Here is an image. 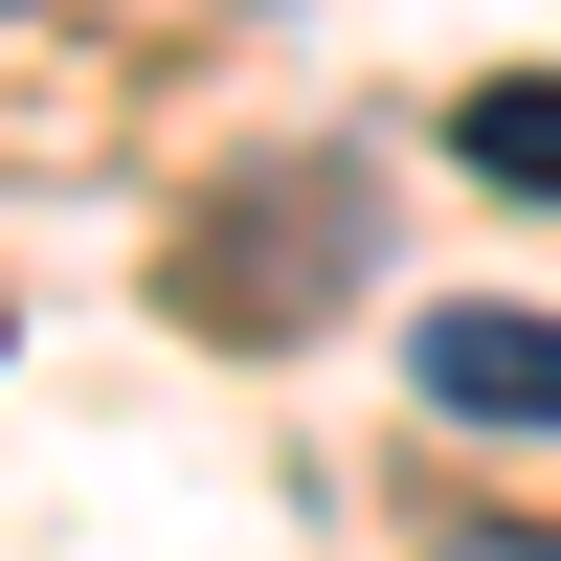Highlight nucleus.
<instances>
[{
	"mask_svg": "<svg viewBox=\"0 0 561 561\" xmlns=\"http://www.w3.org/2000/svg\"><path fill=\"white\" fill-rule=\"evenodd\" d=\"M404 382H427L449 427H517V449H561V314H517V293H449L427 337H404Z\"/></svg>",
	"mask_w": 561,
	"mask_h": 561,
	"instance_id": "nucleus-1",
	"label": "nucleus"
},
{
	"mask_svg": "<svg viewBox=\"0 0 561 561\" xmlns=\"http://www.w3.org/2000/svg\"><path fill=\"white\" fill-rule=\"evenodd\" d=\"M449 561H561V517H472V539H449Z\"/></svg>",
	"mask_w": 561,
	"mask_h": 561,
	"instance_id": "nucleus-3",
	"label": "nucleus"
},
{
	"mask_svg": "<svg viewBox=\"0 0 561 561\" xmlns=\"http://www.w3.org/2000/svg\"><path fill=\"white\" fill-rule=\"evenodd\" d=\"M449 180H494V203H561V68L449 90Z\"/></svg>",
	"mask_w": 561,
	"mask_h": 561,
	"instance_id": "nucleus-2",
	"label": "nucleus"
}]
</instances>
